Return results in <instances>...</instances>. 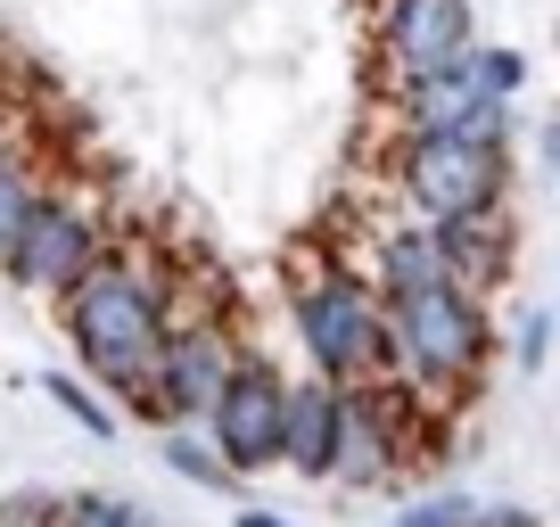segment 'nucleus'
<instances>
[{"label":"nucleus","instance_id":"15","mask_svg":"<svg viewBox=\"0 0 560 527\" xmlns=\"http://www.w3.org/2000/svg\"><path fill=\"white\" fill-rule=\"evenodd\" d=\"M25 207H34V181H25L18 157H0V247H9V231H18Z\"/></svg>","mask_w":560,"mask_h":527},{"label":"nucleus","instance_id":"16","mask_svg":"<svg viewBox=\"0 0 560 527\" xmlns=\"http://www.w3.org/2000/svg\"><path fill=\"white\" fill-rule=\"evenodd\" d=\"M478 503H462V494H438V503H412L404 511V527H470Z\"/></svg>","mask_w":560,"mask_h":527},{"label":"nucleus","instance_id":"14","mask_svg":"<svg viewBox=\"0 0 560 527\" xmlns=\"http://www.w3.org/2000/svg\"><path fill=\"white\" fill-rule=\"evenodd\" d=\"M165 461H174L182 478H198V487H231V470L214 461V445H198V437H165Z\"/></svg>","mask_w":560,"mask_h":527},{"label":"nucleus","instance_id":"11","mask_svg":"<svg viewBox=\"0 0 560 527\" xmlns=\"http://www.w3.org/2000/svg\"><path fill=\"white\" fill-rule=\"evenodd\" d=\"M330 470L338 478H380L387 470V429L371 405H354L347 387H338V445H330Z\"/></svg>","mask_w":560,"mask_h":527},{"label":"nucleus","instance_id":"3","mask_svg":"<svg viewBox=\"0 0 560 527\" xmlns=\"http://www.w3.org/2000/svg\"><path fill=\"white\" fill-rule=\"evenodd\" d=\"M520 74H527L520 50H478L470 42L445 74L412 83V141H438V132H454V141H503Z\"/></svg>","mask_w":560,"mask_h":527},{"label":"nucleus","instance_id":"7","mask_svg":"<svg viewBox=\"0 0 560 527\" xmlns=\"http://www.w3.org/2000/svg\"><path fill=\"white\" fill-rule=\"evenodd\" d=\"M280 387L289 379H272L264 363H231L223 396H214V412H207L214 461H223L231 478L240 470H272L280 461Z\"/></svg>","mask_w":560,"mask_h":527},{"label":"nucleus","instance_id":"1","mask_svg":"<svg viewBox=\"0 0 560 527\" xmlns=\"http://www.w3.org/2000/svg\"><path fill=\"white\" fill-rule=\"evenodd\" d=\"M67 338H74V354H83L91 379L149 387V371H158L174 321H165V297L140 281V272H124V264H91L83 281L67 289Z\"/></svg>","mask_w":560,"mask_h":527},{"label":"nucleus","instance_id":"17","mask_svg":"<svg viewBox=\"0 0 560 527\" xmlns=\"http://www.w3.org/2000/svg\"><path fill=\"white\" fill-rule=\"evenodd\" d=\"M42 387H50V396H58V405H67V412H74V421H83V429H100V437H107V429H116V421H107V405H91V396H83V387H74V379H42Z\"/></svg>","mask_w":560,"mask_h":527},{"label":"nucleus","instance_id":"10","mask_svg":"<svg viewBox=\"0 0 560 527\" xmlns=\"http://www.w3.org/2000/svg\"><path fill=\"white\" fill-rule=\"evenodd\" d=\"M330 445H338V387L330 379L280 387V461L305 478H330Z\"/></svg>","mask_w":560,"mask_h":527},{"label":"nucleus","instance_id":"6","mask_svg":"<svg viewBox=\"0 0 560 527\" xmlns=\"http://www.w3.org/2000/svg\"><path fill=\"white\" fill-rule=\"evenodd\" d=\"M0 264H9L25 289H74L91 264H107V256H100V231H91L83 207H67V198H42V190H34V207L18 214V231H9Z\"/></svg>","mask_w":560,"mask_h":527},{"label":"nucleus","instance_id":"18","mask_svg":"<svg viewBox=\"0 0 560 527\" xmlns=\"http://www.w3.org/2000/svg\"><path fill=\"white\" fill-rule=\"evenodd\" d=\"M520 363H544V314L520 321Z\"/></svg>","mask_w":560,"mask_h":527},{"label":"nucleus","instance_id":"20","mask_svg":"<svg viewBox=\"0 0 560 527\" xmlns=\"http://www.w3.org/2000/svg\"><path fill=\"white\" fill-rule=\"evenodd\" d=\"M240 527H289L280 511H240Z\"/></svg>","mask_w":560,"mask_h":527},{"label":"nucleus","instance_id":"12","mask_svg":"<svg viewBox=\"0 0 560 527\" xmlns=\"http://www.w3.org/2000/svg\"><path fill=\"white\" fill-rule=\"evenodd\" d=\"M387 297H412V289H438L454 281V256L438 247V231H404V239H387Z\"/></svg>","mask_w":560,"mask_h":527},{"label":"nucleus","instance_id":"4","mask_svg":"<svg viewBox=\"0 0 560 527\" xmlns=\"http://www.w3.org/2000/svg\"><path fill=\"white\" fill-rule=\"evenodd\" d=\"M404 198L429 231H454V223H478V214L503 207V141H412L404 149Z\"/></svg>","mask_w":560,"mask_h":527},{"label":"nucleus","instance_id":"13","mask_svg":"<svg viewBox=\"0 0 560 527\" xmlns=\"http://www.w3.org/2000/svg\"><path fill=\"white\" fill-rule=\"evenodd\" d=\"M50 527H158L149 511L116 503V494H67V503L50 511Z\"/></svg>","mask_w":560,"mask_h":527},{"label":"nucleus","instance_id":"2","mask_svg":"<svg viewBox=\"0 0 560 527\" xmlns=\"http://www.w3.org/2000/svg\"><path fill=\"white\" fill-rule=\"evenodd\" d=\"M380 330H387V354H404L429 387H454V379H470V371L487 363V314L470 305V289H462V281L387 297L380 305Z\"/></svg>","mask_w":560,"mask_h":527},{"label":"nucleus","instance_id":"19","mask_svg":"<svg viewBox=\"0 0 560 527\" xmlns=\"http://www.w3.org/2000/svg\"><path fill=\"white\" fill-rule=\"evenodd\" d=\"M470 527H527V511H478Z\"/></svg>","mask_w":560,"mask_h":527},{"label":"nucleus","instance_id":"9","mask_svg":"<svg viewBox=\"0 0 560 527\" xmlns=\"http://www.w3.org/2000/svg\"><path fill=\"white\" fill-rule=\"evenodd\" d=\"M223 379H231V347H223V338H214V330H174L140 396H149L158 421H207L214 396H223Z\"/></svg>","mask_w":560,"mask_h":527},{"label":"nucleus","instance_id":"8","mask_svg":"<svg viewBox=\"0 0 560 527\" xmlns=\"http://www.w3.org/2000/svg\"><path fill=\"white\" fill-rule=\"evenodd\" d=\"M380 42H387V67L404 83H429V74H445L470 50V0H387Z\"/></svg>","mask_w":560,"mask_h":527},{"label":"nucleus","instance_id":"5","mask_svg":"<svg viewBox=\"0 0 560 527\" xmlns=\"http://www.w3.org/2000/svg\"><path fill=\"white\" fill-rule=\"evenodd\" d=\"M298 338L305 354L322 363V379L347 387V379H371V371L387 363V330H380V297H371L363 281H314L298 289Z\"/></svg>","mask_w":560,"mask_h":527}]
</instances>
